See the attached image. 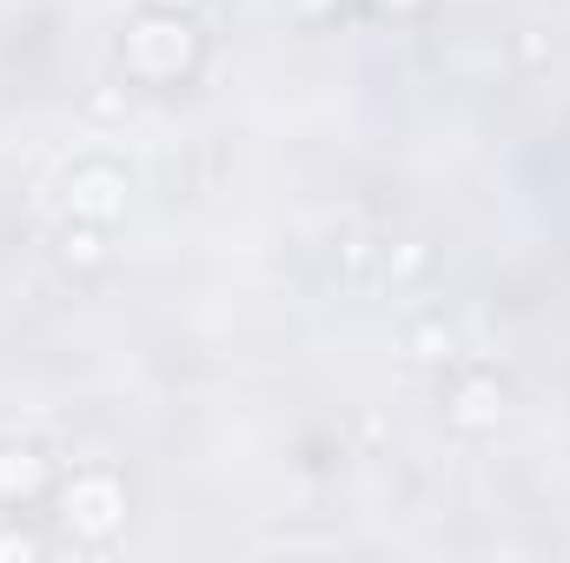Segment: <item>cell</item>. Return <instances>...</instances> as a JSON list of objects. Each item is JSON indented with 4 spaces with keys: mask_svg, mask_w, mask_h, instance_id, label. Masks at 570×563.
Listing matches in <instances>:
<instances>
[{
    "mask_svg": "<svg viewBox=\"0 0 570 563\" xmlns=\"http://www.w3.org/2000/svg\"><path fill=\"white\" fill-rule=\"evenodd\" d=\"M405 352H412L419 365H451V358H458V332H451L444 318H419V325L405 332Z\"/></svg>",
    "mask_w": 570,
    "mask_h": 563,
    "instance_id": "obj_5",
    "label": "cell"
},
{
    "mask_svg": "<svg viewBox=\"0 0 570 563\" xmlns=\"http://www.w3.org/2000/svg\"><path fill=\"white\" fill-rule=\"evenodd\" d=\"M114 192H127V179H120L114 166H80V172L67 179L73 219H114V213H120V199H114Z\"/></svg>",
    "mask_w": 570,
    "mask_h": 563,
    "instance_id": "obj_3",
    "label": "cell"
},
{
    "mask_svg": "<svg viewBox=\"0 0 570 563\" xmlns=\"http://www.w3.org/2000/svg\"><path fill=\"white\" fill-rule=\"evenodd\" d=\"M153 7H173V13H179V7H193V0H153Z\"/></svg>",
    "mask_w": 570,
    "mask_h": 563,
    "instance_id": "obj_9",
    "label": "cell"
},
{
    "mask_svg": "<svg viewBox=\"0 0 570 563\" xmlns=\"http://www.w3.org/2000/svg\"><path fill=\"white\" fill-rule=\"evenodd\" d=\"M444 418L458 424V431H491V424L504 418V392H498V378H491V372H464V378L451 385Z\"/></svg>",
    "mask_w": 570,
    "mask_h": 563,
    "instance_id": "obj_2",
    "label": "cell"
},
{
    "mask_svg": "<svg viewBox=\"0 0 570 563\" xmlns=\"http://www.w3.org/2000/svg\"><path fill=\"white\" fill-rule=\"evenodd\" d=\"M47 544L27 531V524H0V557H40Z\"/></svg>",
    "mask_w": 570,
    "mask_h": 563,
    "instance_id": "obj_7",
    "label": "cell"
},
{
    "mask_svg": "<svg viewBox=\"0 0 570 563\" xmlns=\"http://www.w3.org/2000/svg\"><path fill=\"white\" fill-rule=\"evenodd\" d=\"M67 259H80V266H100V259H107L100 233H94V226H67Z\"/></svg>",
    "mask_w": 570,
    "mask_h": 563,
    "instance_id": "obj_6",
    "label": "cell"
},
{
    "mask_svg": "<svg viewBox=\"0 0 570 563\" xmlns=\"http://www.w3.org/2000/svg\"><path fill=\"white\" fill-rule=\"evenodd\" d=\"M60 524L80 537V544H107L120 524H127V491H120V477L114 471H80L67 491H60Z\"/></svg>",
    "mask_w": 570,
    "mask_h": 563,
    "instance_id": "obj_1",
    "label": "cell"
},
{
    "mask_svg": "<svg viewBox=\"0 0 570 563\" xmlns=\"http://www.w3.org/2000/svg\"><path fill=\"white\" fill-rule=\"evenodd\" d=\"M47 491V451L40 444H0V504Z\"/></svg>",
    "mask_w": 570,
    "mask_h": 563,
    "instance_id": "obj_4",
    "label": "cell"
},
{
    "mask_svg": "<svg viewBox=\"0 0 570 563\" xmlns=\"http://www.w3.org/2000/svg\"><path fill=\"white\" fill-rule=\"evenodd\" d=\"M87 107H94V113H127V100H120V93H87Z\"/></svg>",
    "mask_w": 570,
    "mask_h": 563,
    "instance_id": "obj_8",
    "label": "cell"
}]
</instances>
